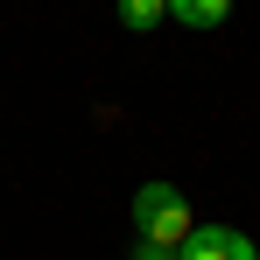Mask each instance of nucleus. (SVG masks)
Segmentation results:
<instances>
[{
	"label": "nucleus",
	"instance_id": "nucleus-1",
	"mask_svg": "<svg viewBox=\"0 0 260 260\" xmlns=\"http://www.w3.org/2000/svg\"><path fill=\"white\" fill-rule=\"evenodd\" d=\"M190 232H197V218H190L176 183H141L134 190V239L141 246H183Z\"/></svg>",
	"mask_w": 260,
	"mask_h": 260
},
{
	"label": "nucleus",
	"instance_id": "nucleus-2",
	"mask_svg": "<svg viewBox=\"0 0 260 260\" xmlns=\"http://www.w3.org/2000/svg\"><path fill=\"white\" fill-rule=\"evenodd\" d=\"M176 253H183V260H260L253 239H246V232H232V225H197Z\"/></svg>",
	"mask_w": 260,
	"mask_h": 260
},
{
	"label": "nucleus",
	"instance_id": "nucleus-3",
	"mask_svg": "<svg viewBox=\"0 0 260 260\" xmlns=\"http://www.w3.org/2000/svg\"><path fill=\"white\" fill-rule=\"evenodd\" d=\"M169 14L183 28H218V21H232V0H169Z\"/></svg>",
	"mask_w": 260,
	"mask_h": 260
},
{
	"label": "nucleus",
	"instance_id": "nucleus-4",
	"mask_svg": "<svg viewBox=\"0 0 260 260\" xmlns=\"http://www.w3.org/2000/svg\"><path fill=\"white\" fill-rule=\"evenodd\" d=\"M162 14H169V0H120V21H127L134 36H148V28H162Z\"/></svg>",
	"mask_w": 260,
	"mask_h": 260
},
{
	"label": "nucleus",
	"instance_id": "nucleus-5",
	"mask_svg": "<svg viewBox=\"0 0 260 260\" xmlns=\"http://www.w3.org/2000/svg\"><path fill=\"white\" fill-rule=\"evenodd\" d=\"M127 260H183V253H176V246H134Z\"/></svg>",
	"mask_w": 260,
	"mask_h": 260
}]
</instances>
